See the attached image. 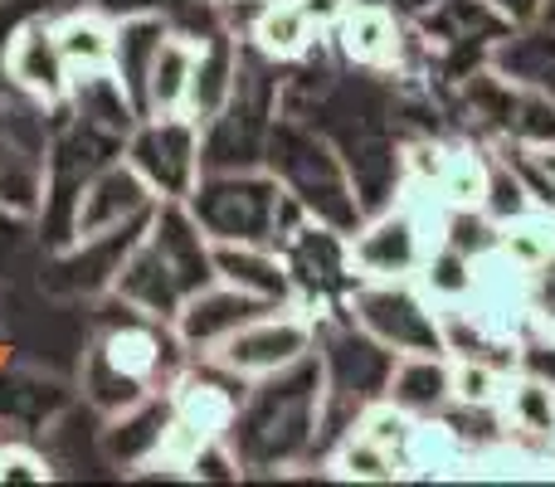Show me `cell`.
I'll use <instances>...</instances> for the list:
<instances>
[{
  "mask_svg": "<svg viewBox=\"0 0 555 487\" xmlns=\"http://www.w3.org/2000/svg\"><path fill=\"white\" fill-rule=\"evenodd\" d=\"M498 420L507 430V439L555 453V381L531 371V366H517L507 375V385H502Z\"/></svg>",
  "mask_w": 555,
  "mask_h": 487,
  "instance_id": "ac0fdd59",
  "label": "cell"
},
{
  "mask_svg": "<svg viewBox=\"0 0 555 487\" xmlns=\"http://www.w3.org/2000/svg\"><path fill=\"white\" fill-rule=\"evenodd\" d=\"M492 10H498L502 20H507L512 29H521V25H537L541 15H546V0H488Z\"/></svg>",
  "mask_w": 555,
  "mask_h": 487,
  "instance_id": "836d02e7",
  "label": "cell"
},
{
  "mask_svg": "<svg viewBox=\"0 0 555 487\" xmlns=\"http://www.w3.org/2000/svg\"><path fill=\"white\" fill-rule=\"evenodd\" d=\"M498 248L512 254L521 268H541L555 254V210L546 205H531V210L512 215V220L498 225Z\"/></svg>",
  "mask_w": 555,
  "mask_h": 487,
  "instance_id": "83f0119b",
  "label": "cell"
},
{
  "mask_svg": "<svg viewBox=\"0 0 555 487\" xmlns=\"http://www.w3.org/2000/svg\"><path fill=\"white\" fill-rule=\"evenodd\" d=\"M215 278L263 303H293V278L273 244H215Z\"/></svg>",
  "mask_w": 555,
  "mask_h": 487,
  "instance_id": "cb8c5ba5",
  "label": "cell"
},
{
  "mask_svg": "<svg viewBox=\"0 0 555 487\" xmlns=\"http://www.w3.org/2000/svg\"><path fill=\"white\" fill-rule=\"evenodd\" d=\"M113 25L103 10H68L54 20L59 49H64L74 74H93V68H113Z\"/></svg>",
  "mask_w": 555,
  "mask_h": 487,
  "instance_id": "484cf974",
  "label": "cell"
},
{
  "mask_svg": "<svg viewBox=\"0 0 555 487\" xmlns=\"http://www.w3.org/2000/svg\"><path fill=\"white\" fill-rule=\"evenodd\" d=\"M54 478V463L25 439H0V483H49Z\"/></svg>",
  "mask_w": 555,
  "mask_h": 487,
  "instance_id": "1f68e13d",
  "label": "cell"
},
{
  "mask_svg": "<svg viewBox=\"0 0 555 487\" xmlns=\"http://www.w3.org/2000/svg\"><path fill=\"white\" fill-rule=\"evenodd\" d=\"M142 395H152V385L132 381V375L117 371L107 356L88 351V361H83V400L93 405L103 420H107V414H117V410H127V405H137Z\"/></svg>",
  "mask_w": 555,
  "mask_h": 487,
  "instance_id": "f546056e",
  "label": "cell"
},
{
  "mask_svg": "<svg viewBox=\"0 0 555 487\" xmlns=\"http://www.w3.org/2000/svg\"><path fill=\"white\" fill-rule=\"evenodd\" d=\"M205 283H215V244L185 210V201H162L146 215L137 244L127 248L122 268H117L113 293L132 303L137 312H152L171 322Z\"/></svg>",
  "mask_w": 555,
  "mask_h": 487,
  "instance_id": "7a4b0ae2",
  "label": "cell"
},
{
  "mask_svg": "<svg viewBox=\"0 0 555 487\" xmlns=\"http://www.w3.org/2000/svg\"><path fill=\"white\" fill-rule=\"evenodd\" d=\"M317 361H322V381H326V400H322V453L341 439L356 424V414L365 405L385 400V385H390V371L400 356L390 346H380L371 332L341 312L317 317Z\"/></svg>",
  "mask_w": 555,
  "mask_h": 487,
  "instance_id": "5b68a950",
  "label": "cell"
},
{
  "mask_svg": "<svg viewBox=\"0 0 555 487\" xmlns=\"http://www.w3.org/2000/svg\"><path fill=\"white\" fill-rule=\"evenodd\" d=\"M5 78L15 93L35 98V103L64 107L68 84H74V68H68L64 49H59L54 20L35 15L5 39Z\"/></svg>",
  "mask_w": 555,
  "mask_h": 487,
  "instance_id": "9a60e30c",
  "label": "cell"
},
{
  "mask_svg": "<svg viewBox=\"0 0 555 487\" xmlns=\"http://www.w3.org/2000/svg\"><path fill=\"white\" fill-rule=\"evenodd\" d=\"M98 449L122 473H162L166 449H171V395L152 390L137 405H127V410L107 414Z\"/></svg>",
  "mask_w": 555,
  "mask_h": 487,
  "instance_id": "5bb4252c",
  "label": "cell"
},
{
  "mask_svg": "<svg viewBox=\"0 0 555 487\" xmlns=\"http://www.w3.org/2000/svg\"><path fill=\"white\" fill-rule=\"evenodd\" d=\"M488 64L498 68L502 78H512V84L531 88V93L555 103V25H546V20L507 29V35L492 44Z\"/></svg>",
  "mask_w": 555,
  "mask_h": 487,
  "instance_id": "d6986e66",
  "label": "cell"
},
{
  "mask_svg": "<svg viewBox=\"0 0 555 487\" xmlns=\"http://www.w3.org/2000/svg\"><path fill=\"white\" fill-rule=\"evenodd\" d=\"M269 307H283V303H263V297L215 278V283H205L195 297H185V307L171 317V326H176V336H181L185 356H210L215 346L230 342L244 322H254V317L269 312Z\"/></svg>",
  "mask_w": 555,
  "mask_h": 487,
  "instance_id": "2e32d148",
  "label": "cell"
},
{
  "mask_svg": "<svg viewBox=\"0 0 555 487\" xmlns=\"http://www.w3.org/2000/svg\"><path fill=\"white\" fill-rule=\"evenodd\" d=\"M191 74H195V35L181 29H166L162 49H156L152 68H146L142 84V117H162V113H185V98H191Z\"/></svg>",
  "mask_w": 555,
  "mask_h": 487,
  "instance_id": "603a6c76",
  "label": "cell"
},
{
  "mask_svg": "<svg viewBox=\"0 0 555 487\" xmlns=\"http://www.w3.org/2000/svg\"><path fill=\"white\" fill-rule=\"evenodd\" d=\"M420 287L443 307V312H449V307H463L473 293V258L459 254L453 244H434L429 258H424V268H420Z\"/></svg>",
  "mask_w": 555,
  "mask_h": 487,
  "instance_id": "f1b7e54d",
  "label": "cell"
},
{
  "mask_svg": "<svg viewBox=\"0 0 555 487\" xmlns=\"http://www.w3.org/2000/svg\"><path fill=\"white\" fill-rule=\"evenodd\" d=\"M531 336L555 342V254L541 268H531Z\"/></svg>",
  "mask_w": 555,
  "mask_h": 487,
  "instance_id": "d6a6232c",
  "label": "cell"
},
{
  "mask_svg": "<svg viewBox=\"0 0 555 487\" xmlns=\"http://www.w3.org/2000/svg\"><path fill=\"white\" fill-rule=\"evenodd\" d=\"M517 366L502 361H482V356H453V405H468V410H498L502 385Z\"/></svg>",
  "mask_w": 555,
  "mask_h": 487,
  "instance_id": "4dcf8cb0",
  "label": "cell"
},
{
  "mask_svg": "<svg viewBox=\"0 0 555 487\" xmlns=\"http://www.w3.org/2000/svg\"><path fill=\"white\" fill-rule=\"evenodd\" d=\"M240 39L249 49H259L269 64L287 68V64H297V59H307L312 49H322L326 29L317 25L297 0H263V5L249 15V25H244Z\"/></svg>",
  "mask_w": 555,
  "mask_h": 487,
  "instance_id": "e0dca14e",
  "label": "cell"
},
{
  "mask_svg": "<svg viewBox=\"0 0 555 487\" xmlns=\"http://www.w3.org/2000/svg\"><path fill=\"white\" fill-rule=\"evenodd\" d=\"M263 166L278 176L287 195L302 205L307 220L332 225L341 234H356V225L365 220L361 191L351 181V166L336 152V142L317 123L293 113H278L269 146H263Z\"/></svg>",
  "mask_w": 555,
  "mask_h": 487,
  "instance_id": "3957f363",
  "label": "cell"
},
{
  "mask_svg": "<svg viewBox=\"0 0 555 487\" xmlns=\"http://www.w3.org/2000/svg\"><path fill=\"white\" fill-rule=\"evenodd\" d=\"M122 156L132 171L152 185L156 201H185L205 176V152H201V123L191 113H162L142 117L127 137Z\"/></svg>",
  "mask_w": 555,
  "mask_h": 487,
  "instance_id": "ba28073f",
  "label": "cell"
},
{
  "mask_svg": "<svg viewBox=\"0 0 555 487\" xmlns=\"http://www.w3.org/2000/svg\"><path fill=\"white\" fill-rule=\"evenodd\" d=\"M439 244V225L410 201L371 210L351 234L356 278H420L429 248Z\"/></svg>",
  "mask_w": 555,
  "mask_h": 487,
  "instance_id": "30bf717a",
  "label": "cell"
},
{
  "mask_svg": "<svg viewBox=\"0 0 555 487\" xmlns=\"http://www.w3.org/2000/svg\"><path fill=\"white\" fill-rule=\"evenodd\" d=\"M166 29L171 25H166L162 15H152V10H127V15L113 25V74L122 78V88L132 93V103L142 98L146 68H152ZM137 113H142V107H137Z\"/></svg>",
  "mask_w": 555,
  "mask_h": 487,
  "instance_id": "d4e9b609",
  "label": "cell"
},
{
  "mask_svg": "<svg viewBox=\"0 0 555 487\" xmlns=\"http://www.w3.org/2000/svg\"><path fill=\"white\" fill-rule=\"evenodd\" d=\"M283 268L293 278V303L307 307L312 317L341 312L346 293L356 287V264H351V234L332 230V225L302 220L293 234L278 244Z\"/></svg>",
  "mask_w": 555,
  "mask_h": 487,
  "instance_id": "9c48e42d",
  "label": "cell"
},
{
  "mask_svg": "<svg viewBox=\"0 0 555 487\" xmlns=\"http://www.w3.org/2000/svg\"><path fill=\"white\" fill-rule=\"evenodd\" d=\"M322 463H326L332 478H346V483H395V478H404V469H400L395 453L375 449L371 439H361V434H351V430L322 453Z\"/></svg>",
  "mask_w": 555,
  "mask_h": 487,
  "instance_id": "4316f807",
  "label": "cell"
},
{
  "mask_svg": "<svg viewBox=\"0 0 555 487\" xmlns=\"http://www.w3.org/2000/svg\"><path fill=\"white\" fill-rule=\"evenodd\" d=\"M346 317L371 332L395 356L449 351L443 342V307L420 287V278H356L346 293Z\"/></svg>",
  "mask_w": 555,
  "mask_h": 487,
  "instance_id": "8992f818",
  "label": "cell"
},
{
  "mask_svg": "<svg viewBox=\"0 0 555 487\" xmlns=\"http://www.w3.org/2000/svg\"><path fill=\"white\" fill-rule=\"evenodd\" d=\"M185 210L205 230L210 244H283L307 220L302 205L278 185L269 166H234V171H205L201 185L185 195Z\"/></svg>",
  "mask_w": 555,
  "mask_h": 487,
  "instance_id": "277c9868",
  "label": "cell"
},
{
  "mask_svg": "<svg viewBox=\"0 0 555 487\" xmlns=\"http://www.w3.org/2000/svg\"><path fill=\"white\" fill-rule=\"evenodd\" d=\"M49 132L44 103L0 93V210L35 220L49 201Z\"/></svg>",
  "mask_w": 555,
  "mask_h": 487,
  "instance_id": "52a82bcc",
  "label": "cell"
},
{
  "mask_svg": "<svg viewBox=\"0 0 555 487\" xmlns=\"http://www.w3.org/2000/svg\"><path fill=\"white\" fill-rule=\"evenodd\" d=\"M240 49L244 39L230 29H215V35H195V74H191V98H185V113L195 123H210L234 93V74H240Z\"/></svg>",
  "mask_w": 555,
  "mask_h": 487,
  "instance_id": "ffe728a7",
  "label": "cell"
},
{
  "mask_svg": "<svg viewBox=\"0 0 555 487\" xmlns=\"http://www.w3.org/2000/svg\"><path fill=\"white\" fill-rule=\"evenodd\" d=\"M473 444L453 430L443 414L414 420L410 444H404V478H434V483H463L468 478Z\"/></svg>",
  "mask_w": 555,
  "mask_h": 487,
  "instance_id": "7402d4cb",
  "label": "cell"
},
{
  "mask_svg": "<svg viewBox=\"0 0 555 487\" xmlns=\"http://www.w3.org/2000/svg\"><path fill=\"white\" fill-rule=\"evenodd\" d=\"M541 20H546V25H555V0H546V15H541Z\"/></svg>",
  "mask_w": 555,
  "mask_h": 487,
  "instance_id": "d590c367",
  "label": "cell"
},
{
  "mask_svg": "<svg viewBox=\"0 0 555 487\" xmlns=\"http://www.w3.org/2000/svg\"><path fill=\"white\" fill-rule=\"evenodd\" d=\"M326 44L346 68L371 78H410L414 64V25L380 5L346 0L336 25L326 29Z\"/></svg>",
  "mask_w": 555,
  "mask_h": 487,
  "instance_id": "7c38bea8",
  "label": "cell"
},
{
  "mask_svg": "<svg viewBox=\"0 0 555 487\" xmlns=\"http://www.w3.org/2000/svg\"><path fill=\"white\" fill-rule=\"evenodd\" d=\"M156 205L162 201H156L152 185L132 171V162H127V156H113V162L98 166V171L83 181V191L74 195V210H68V240H93V234L132 230V225H142Z\"/></svg>",
  "mask_w": 555,
  "mask_h": 487,
  "instance_id": "4fadbf2b",
  "label": "cell"
},
{
  "mask_svg": "<svg viewBox=\"0 0 555 487\" xmlns=\"http://www.w3.org/2000/svg\"><path fill=\"white\" fill-rule=\"evenodd\" d=\"M322 400L326 381L317 351L249 381L224 434L240 473H283L307 459H322Z\"/></svg>",
  "mask_w": 555,
  "mask_h": 487,
  "instance_id": "6da1fadb",
  "label": "cell"
},
{
  "mask_svg": "<svg viewBox=\"0 0 555 487\" xmlns=\"http://www.w3.org/2000/svg\"><path fill=\"white\" fill-rule=\"evenodd\" d=\"M312 346H317V317L297 303H283L259 312L254 322H244L230 342L215 346L210 361H220L240 381H259V375H273L283 366L312 356Z\"/></svg>",
  "mask_w": 555,
  "mask_h": 487,
  "instance_id": "8fae6325",
  "label": "cell"
},
{
  "mask_svg": "<svg viewBox=\"0 0 555 487\" xmlns=\"http://www.w3.org/2000/svg\"><path fill=\"white\" fill-rule=\"evenodd\" d=\"M385 400L400 405L414 420L443 414L453 405V356L434 351V356H400L385 385Z\"/></svg>",
  "mask_w": 555,
  "mask_h": 487,
  "instance_id": "44dd1931",
  "label": "cell"
},
{
  "mask_svg": "<svg viewBox=\"0 0 555 487\" xmlns=\"http://www.w3.org/2000/svg\"><path fill=\"white\" fill-rule=\"evenodd\" d=\"M365 5H380V10H390V15H400V20H420L434 0H365Z\"/></svg>",
  "mask_w": 555,
  "mask_h": 487,
  "instance_id": "e575fe53",
  "label": "cell"
}]
</instances>
